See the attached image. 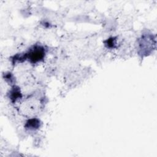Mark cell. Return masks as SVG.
Returning <instances> with one entry per match:
<instances>
[{"label":"cell","instance_id":"6da1fadb","mask_svg":"<svg viewBox=\"0 0 157 157\" xmlns=\"http://www.w3.org/2000/svg\"><path fill=\"white\" fill-rule=\"evenodd\" d=\"M44 52L42 48L40 47H38L33 50L29 55V59L32 62L35 63L39 61L44 57Z\"/></svg>","mask_w":157,"mask_h":157}]
</instances>
